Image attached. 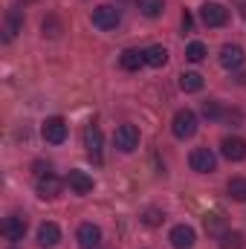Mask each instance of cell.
<instances>
[{
  "label": "cell",
  "mask_w": 246,
  "mask_h": 249,
  "mask_svg": "<svg viewBox=\"0 0 246 249\" xmlns=\"http://www.w3.org/2000/svg\"><path fill=\"white\" fill-rule=\"evenodd\" d=\"M171 130H174V136L177 139H191L194 133H197V116H194V110H177L174 113V122H171Z\"/></svg>",
  "instance_id": "6da1fadb"
},
{
  "label": "cell",
  "mask_w": 246,
  "mask_h": 249,
  "mask_svg": "<svg viewBox=\"0 0 246 249\" xmlns=\"http://www.w3.org/2000/svg\"><path fill=\"white\" fill-rule=\"evenodd\" d=\"M188 165H191V171H197V174H211V171L217 168V157H214L209 148H194L191 157H188Z\"/></svg>",
  "instance_id": "7a4b0ae2"
},
{
  "label": "cell",
  "mask_w": 246,
  "mask_h": 249,
  "mask_svg": "<svg viewBox=\"0 0 246 249\" xmlns=\"http://www.w3.org/2000/svg\"><path fill=\"white\" fill-rule=\"evenodd\" d=\"M113 142H116V148H119L122 154L136 151V148H139V127H136V124H119Z\"/></svg>",
  "instance_id": "3957f363"
},
{
  "label": "cell",
  "mask_w": 246,
  "mask_h": 249,
  "mask_svg": "<svg viewBox=\"0 0 246 249\" xmlns=\"http://www.w3.org/2000/svg\"><path fill=\"white\" fill-rule=\"evenodd\" d=\"M119 20H122V12L116 9V6H99V9H93V26L96 29H116L119 26Z\"/></svg>",
  "instance_id": "277c9868"
},
{
  "label": "cell",
  "mask_w": 246,
  "mask_h": 249,
  "mask_svg": "<svg viewBox=\"0 0 246 249\" xmlns=\"http://www.w3.org/2000/svg\"><path fill=\"white\" fill-rule=\"evenodd\" d=\"M41 136L50 145H61L64 139H67V122H64L61 116H50L47 122L41 124Z\"/></svg>",
  "instance_id": "5b68a950"
},
{
  "label": "cell",
  "mask_w": 246,
  "mask_h": 249,
  "mask_svg": "<svg viewBox=\"0 0 246 249\" xmlns=\"http://www.w3.org/2000/svg\"><path fill=\"white\" fill-rule=\"evenodd\" d=\"M200 20L206 23V26H223L226 20H229V12L220 6V3H203L200 6Z\"/></svg>",
  "instance_id": "8992f818"
},
{
  "label": "cell",
  "mask_w": 246,
  "mask_h": 249,
  "mask_svg": "<svg viewBox=\"0 0 246 249\" xmlns=\"http://www.w3.org/2000/svg\"><path fill=\"white\" fill-rule=\"evenodd\" d=\"M84 148H87V157H90L93 162H102V148H105V136H102V130H99L96 124H90V127L84 130Z\"/></svg>",
  "instance_id": "52a82bcc"
},
{
  "label": "cell",
  "mask_w": 246,
  "mask_h": 249,
  "mask_svg": "<svg viewBox=\"0 0 246 249\" xmlns=\"http://www.w3.org/2000/svg\"><path fill=\"white\" fill-rule=\"evenodd\" d=\"M220 154H223L229 162H241V160H246V142L241 136H226V139L220 142Z\"/></svg>",
  "instance_id": "ba28073f"
},
{
  "label": "cell",
  "mask_w": 246,
  "mask_h": 249,
  "mask_svg": "<svg viewBox=\"0 0 246 249\" xmlns=\"http://www.w3.org/2000/svg\"><path fill=\"white\" fill-rule=\"evenodd\" d=\"M244 61H246V53L238 44H226V47L220 50V67H223V70H241Z\"/></svg>",
  "instance_id": "9c48e42d"
},
{
  "label": "cell",
  "mask_w": 246,
  "mask_h": 249,
  "mask_svg": "<svg viewBox=\"0 0 246 249\" xmlns=\"http://www.w3.org/2000/svg\"><path fill=\"white\" fill-rule=\"evenodd\" d=\"M78 247L81 249H99L102 247V229L93 223H81L78 226Z\"/></svg>",
  "instance_id": "30bf717a"
},
{
  "label": "cell",
  "mask_w": 246,
  "mask_h": 249,
  "mask_svg": "<svg viewBox=\"0 0 246 249\" xmlns=\"http://www.w3.org/2000/svg\"><path fill=\"white\" fill-rule=\"evenodd\" d=\"M194 244H197V232H194L191 226L180 223V226L171 229V247L174 249H191Z\"/></svg>",
  "instance_id": "8fae6325"
},
{
  "label": "cell",
  "mask_w": 246,
  "mask_h": 249,
  "mask_svg": "<svg viewBox=\"0 0 246 249\" xmlns=\"http://www.w3.org/2000/svg\"><path fill=\"white\" fill-rule=\"evenodd\" d=\"M3 235L9 241H23V235H26V217L23 214H9L3 220Z\"/></svg>",
  "instance_id": "7c38bea8"
},
{
  "label": "cell",
  "mask_w": 246,
  "mask_h": 249,
  "mask_svg": "<svg viewBox=\"0 0 246 249\" xmlns=\"http://www.w3.org/2000/svg\"><path fill=\"white\" fill-rule=\"evenodd\" d=\"M67 186L72 188L75 194H90L96 183H93V177H90L87 171H78V168H72V171L67 174Z\"/></svg>",
  "instance_id": "4fadbf2b"
},
{
  "label": "cell",
  "mask_w": 246,
  "mask_h": 249,
  "mask_svg": "<svg viewBox=\"0 0 246 249\" xmlns=\"http://www.w3.org/2000/svg\"><path fill=\"white\" fill-rule=\"evenodd\" d=\"M38 194L44 197V200H55L58 194H61V180L55 177V174H41L38 177Z\"/></svg>",
  "instance_id": "5bb4252c"
},
{
  "label": "cell",
  "mask_w": 246,
  "mask_h": 249,
  "mask_svg": "<svg viewBox=\"0 0 246 249\" xmlns=\"http://www.w3.org/2000/svg\"><path fill=\"white\" fill-rule=\"evenodd\" d=\"M58 241H61V229H58L55 223H41V229H38V244L44 249H53Z\"/></svg>",
  "instance_id": "9a60e30c"
},
{
  "label": "cell",
  "mask_w": 246,
  "mask_h": 249,
  "mask_svg": "<svg viewBox=\"0 0 246 249\" xmlns=\"http://www.w3.org/2000/svg\"><path fill=\"white\" fill-rule=\"evenodd\" d=\"M119 64H122V70H127V72L139 70L145 64V50H124L122 55H119Z\"/></svg>",
  "instance_id": "2e32d148"
},
{
  "label": "cell",
  "mask_w": 246,
  "mask_h": 249,
  "mask_svg": "<svg viewBox=\"0 0 246 249\" xmlns=\"http://www.w3.org/2000/svg\"><path fill=\"white\" fill-rule=\"evenodd\" d=\"M145 64H148V67H165V64H168V50L159 47V44L148 47V50H145Z\"/></svg>",
  "instance_id": "e0dca14e"
},
{
  "label": "cell",
  "mask_w": 246,
  "mask_h": 249,
  "mask_svg": "<svg viewBox=\"0 0 246 249\" xmlns=\"http://www.w3.org/2000/svg\"><path fill=\"white\" fill-rule=\"evenodd\" d=\"M136 9H139V15H145V18H159L162 9H165V3H162V0H136Z\"/></svg>",
  "instance_id": "ac0fdd59"
},
{
  "label": "cell",
  "mask_w": 246,
  "mask_h": 249,
  "mask_svg": "<svg viewBox=\"0 0 246 249\" xmlns=\"http://www.w3.org/2000/svg\"><path fill=\"white\" fill-rule=\"evenodd\" d=\"M180 87L185 93H200L203 90V75L200 72H183L180 75Z\"/></svg>",
  "instance_id": "d6986e66"
},
{
  "label": "cell",
  "mask_w": 246,
  "mask_h": 249,
  "mask_svg": "<svg viewBox=\"0 0 246 249\" xmlns=\"http://www.w3.org/2000/svg\"><path fill=\"white\" fill-rule=\"evenodd\" d=\"M206 55H209V50H206V44H200V41H191V44L185 47V58H188V61L200 64Z\"/></svg>",
  "instance_id": "ffe728a7"
},
{
  "label": "cell",
  "mask_w": 246,
  "mask_h": 249,
  "mask_svg": "<svg viewBox=\"0 0 246 249\" xmlns=\"http://www.w3.org/2000/svg\"><path fill=\"white\" fill-rule=\"evenodd\" d=\"M220 249H244V235L241 232H223L220 235Z\"/></svg>",
  "instance_id": "44dd1931"
},
{
  "label": "cell",
  "mask_w": 246,
  "mask_h": 249,
  "mask_svg": "<svg viewBox=\"0 0 246 249\" xmlns=\"http://www.w3.org/2000/svg\"><path fill=\"white\" fill-rule=\"evenodd\" d=\"M229 197H235V200H241L244 203L246 200V180L244 177H235V180H229Z\"/></svg>",
  "instance_id": "7402d4cb"
},
{
  "label": "cell",
  "mask_w": 246,
  "mask_h": 249,
  "mask_svg": "<svg viewBox=\"0 0 246 249\" xmlns=\"http://www.w3.org/2000/svg\"><path fill=\"white\" fill-rule=\"evenodd\" d=\"M18 26H20V18H18V12H9V18H6V41H12L15 35H18Z\"/></svg>",
  "instance_id": "603a6c76"
},
{
  "label": "cell",
  "mask_w": 246,
  "mask_h": 249,
  "mask_svg": "<svg viewBox=\"0 0 246 249\" xmlns=\"http://www.w3.org/2000/svg\"><path fill=\"white\" fill-rule=\"evenodd\" d=\"M203 116H206V119H220L223 110H220L217 102H203Z\"/></svg>",
  "instance_id": "cb8c5ba5"
},
{
  "label": "cell",
  "mask_w": 246,
  "mask_h": 249,
  "mask_svg": "<svg viewBox=\"0 0 246 249\" xmlns=\"http://www.w3.org/2000/svg\"><path fill=\"white\" fill-rule=\"evenodd\" d=\"M44 35L58 38V35H61V23H58L55 18H47V20H44Z\"/></svg>",
  "instance_id": "d4e9b609"
},
{
  "label": "cell",
  "mask_w": 246,
  "mask_h": 249,
  "mask_svg": "<svg viewBox=\"0 0 246 249\" xmlns=\"http://www.w3.org/2000/svg\"><path fill=\"white\" fill-rule=\"evenodd\" d=\"M159 220H162V214H159V212H154V209H151V212L145 214V223H148V226H157Z\"/></svg>",
  "instance_id": "484cf974"
},
{
  "label": "cell",
  "mask_w": 246,
  "mask_h": 249,
  "mask_svg": "<svg viewBox=\"0 0 246 249\" xmlns=\"http://www.w3.org/2000/svg\"><path fill=\"white\" fill-rule=\"evenodd\" d=\"M206 229H209V232H220V217H217V214H211V220L206 217Z\"/></svg>",
  "instance_id": "4316f807"
},
{
  "label": "cell",
  "mask_w": 246,
  "mask_h": 249,
  "mask_svg": "<svg viewBox=\"0 0 246 249\" xmlns=\"http://www.w3.org/2000/svg\"><path fill=\"white\" fill-rule=\"evenodd\" d=\"M191 29H194V20H191V15L185 12L183 15V32H191Z\"/></svg>",
  "instance_id": "83f0119b"
},
{
  "label": "cell",
  "mask_w": 246,
  "mask_h": 249,
  "mask_svg": "<svg viewBox=\"0 0 246 249\" xmlns=\"http://www.w3.org/2000/svg\"><path fill=\"white\" fill-rule=\"evenodd\" d=\"M226 119H229V122H235V124H241L244 116H241V110H229V113H226Z\"/></svg>",
  "instance_id": "f1b7e54d"
},
{
  "label": "cell",
  "mask_w": 246,
  "mask_h": 249,
  "mask_svg": "<svg viewBox=\"0 0 246 249\" xmlns=\"http://www.w3.org/2000/svg\"><path fill=\"white\" fill-rule=\"evenodd\" d=\"M235 3H238V6H241V9L246 12V0H235Z\"/></svg>",
  "instance_id": "f546056e"
},
{
  "label": "cell",
  "mask_w": 246,
  "mask_h": 249,
  "mask_svg": "<svg viewBox=\"0 0 246 249\" xmlns=\"http://www.w3.org/2000/svg\"><path fill=\"white\" fill-rule=\"evenodd\" d=\"M238 81H241V84H246V72H244V75H241V78H238Z\"/></svg>",
  "instance_id": "4dcf8cb0"
}]
</instances>
